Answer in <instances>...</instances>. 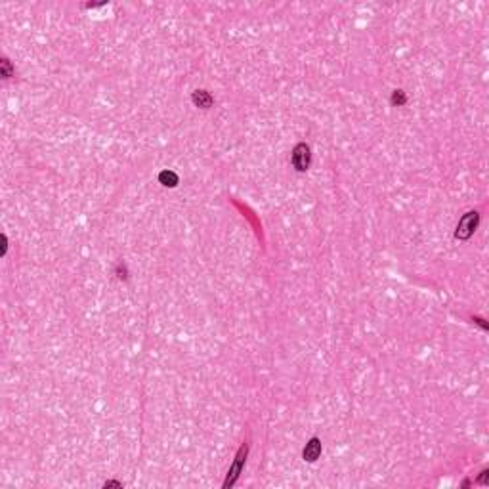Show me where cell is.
Returning <instances> with one entry per match:
<instances>
[{
  "label": "cell",
  "mask_w": 489,
  "mask_h": 489,
  "mask_svg": "<svg viewBox=\"0 0 489 489\" xmlns=\"http://www.w3.org/2000/svg\"><path fill=\"white\" fill-rule=\"evenodd\" d=\"M478 222H480V214L476 212V210H472V212H467L463 218H461V222L457 225V231H455V237L457 239H468L474 231H476V227H478Z\"/></svg>",
  "instance_id": "6da1fadb"
},
{
  "label": "cell",
  "mask_w": 489,
  "mask_h": 489,
  "mask_svg": "<svg viewBox=\"0 0 489 489\" xmlns=\"http://www.w3.org/2000/svg\"><path fill=\"white\" fill-rule=\"evenodd\" d=\"M311 161V153L310 147L306 143H298L294 149H292V166L298 170V172H304L308 170Z\"/></svg>",
  "instance_id": "7a4b0ae2"
},
{
  "label": "cell",
  "mask_w": 489,
  "mask_h": 489,
  "mask_svg": "<svg viewBox=\"0 0 489 489\" xmlns=\"http://www.w3.org/2000/svg\"><path fill=\"white\" fill-rule=\"evenodd\" d=\"M244 459H246V445H243V447L239 449V453H237V457H235L233 467L229 468V472H227V478H225V482H224V488H229V486H233V484H235V480L239 478V474H241V470H243Z\"/></svg>",
  "instance_id": "3957f363"
},
{
  "label": "cell",
  "mask_w": 489,
  "mask_h": 489,
  "mask_svg": "<svg viewBox=\"0 0 489 489\" xmlns=\"http://www.w3.org/2000/svg\"><path fill=\"white\" fill-rule=\"evenodd\" d=\"M321 442H319V438H311L310 442L306 444L304 447V451H302V457H304V461H308V463H315L317 459H319V455H321Z\"/></svg>",
  "instance_id": "277c9868"
},
{
  "label": "cell",
  "mask_w": 489,
  "mask_h": 489,
  "mask_svg": "<svg viewBox=\"0 0 489 489\" xmlns=\"http://www.w3.org/2000/svg\"><path fill=\"white\" fill-rule=\"evenodd\" d=\"M193 103L201 109H208L212 105V96L206 90H197L193 92Z\"/></svg>",
  "instance_id": "5b68a950"
},
{
  "label": "cell",
  "mask_w": 489,
  "mask_h": 489,
  "mask_svg": "<svg viewBox=\"0 0 489 489\" xmlns=\"http://www.w3.org/2000/svg\"><path fill=\"white\" fill-rule=\"evenodd\" d=\"M159 180H161V183L163 185H170V187H174L176 183H178V176L174 174V172H170V170H164V172H161V176H159Z\"/></svg>",
  "instance_id": "8992f818"
},
{
  "label": "cell",
  "mask_w": 489,
  "mask_h": 489,
  "mask_svg": "<svg viewBox=\"0 0 489 489\" xmlns=\"http://www.w3.org/2000/svg\"><path fill=\"white\" fill-rule=\"evenodd\" d=\"M405 102H407V98H405L403 90H396V92L392 94V103H394V105H405Z\"/></svg>",
  "instance_id": "52a82bcc"
},
{
  "label": "cell",
  "mask_w": 489,
  "mask_h": 489,
  "mask_svg": "<svg viewBox=\"0 0 489 489\" xmlns=\"http://www.w3.org/2000/svg\"><path fill=\"white\" fill-rule=\"evenodd\" d=\"M12 75V67H10V61L8 60H2V77L8 79Z\"/></svg>",
  "instance_id": "ba28073f"
},
{
  "label": "cell",
  "mask_w": 489,
  "mask_h": 489,
  "mask_svg": "<svg viewBox=\"0 0 489 489\" xmlns=\"http://www.w3.org/2000/svg\"><path fill=\"white\" fill-rule=\"evenodd\" d=\"M486 480H488V470H484V472H482V476H480V480H478V482H480V484H486Z\"/></svg>",
  "instance_id": "9c48e42d"
}]
</instances>
